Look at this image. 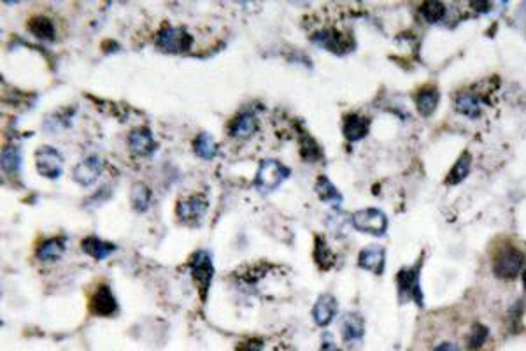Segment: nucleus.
I'll return each mask as SVG.
<instances>
[{
	"mask_svg": "<svg viewBox=\"0 0 526 351\" xmlns=\"http://www.w3.org/2000/svg\"><path fill=\"white\" fill-rule=\"evenodd\" d=\"M300 157L307 162H314L321 157V151L318 148L316 141L309 135H304L300 139Z\"/></svg>",
	"mask_w": 526,
	"mask_h": 351,
	"instance_id": "30",
	"label": "nucleus"
},
{
	"mask_svg": "<svg viewBox=\"0 0 526 351\" xmlns=\"http://www.w3.org/2000/svg\"><path fill=\"white\" fill-rule=\"evenodd\" d=\"M81 249H83L86 255L93 256L97 260H104L111 253L116 252L115 243H109V240H104L97 236H88L84 237L83 243H81Z\"/></svg>",
	"mask_w": 526,
	"mask_h": 351,
	"instance_id": "17",
	"label": "nucleus"
},
{
	"mask_svg": "<svg viewBox=\"0 0 526 351\" xmlns=\"http://www.w3.org/2000/svg\"><path fill=\"white\" fill-rule=\"evenodd\" d=\"M523 283H525V288H526V271H525V274H523Z\"/></svg>",
	"mask_w": 526,
	"mask_h": 351,
	"instance_id": "34",
	"label": "nucleus"
},
{
	"mask_svg": "<svg viewBox=\"0 0 526 351\" xmlns=\"http://www.w3.org/2000/svg\"><path fill=\"white\" fill-rule=\"evenodd\" d=\"M337 310H339V305H337L335 297L332 294L320 295L313 307V318L316 321V325L327 327V325L332 323L337 314Z\"/></svg>",
	"mask_w": 526,
	"mask_h": 351,
	"instance_id": "13",
	"label": "nucleus"
},
{
	"mask_svg": "<svg viewBox=\"0 0 526 351\" xmlns=\"http://www.w3.org/2000/svg\"><path fill=\"white\" fill-rule=\"evenodd\" d=\"M470 164H472V158H470V155H469V153H463L462 157H460V160H458L456 164L453 165L451 172H449V174H447L446 183L447 184L462 183V181L465 180L467 176H469Z\"/></svg>",
	"mask_w": 526,
	"mask_h": 351,
	"instance_id": "27",
	"label": "nucleus"
},
{
	"mask_svg": "<svg viewBox=\"0 0 526 351\" xmlns=\"http://www.w3.org/2000/svg\"><path fill=\"white\" fill-rule=\"evenodd\" d=\"M454 109L463 116L477 118V116L480 115L479 99L470 95V93H458V95L454 97Z\"/></svg>",
	"mask_w": 526,
	"mask_h": 351,
	"instance_id": "22",
	"label": "nucleus"
},
{
	"mask_svg": "<svg viewBox=\"0 0 526 351\" xmlns=\"http://www.w3.org/2000/svg\"><path fill=\"white\" fill-rule=\"evenodd\" d=\"M209 202L204 195H191L186 199H181L175 206V214L177 220L188 225H199L202 222V218L206 216Z\"/></svg>",
	"mask_w": 526,
	"mask_h": 351,
	"instance_id": "7",
	"label": "nucleus"
},
{
	"mask_svg": "<svg viewBox=\"0 0 526 351\" xmlns=\"http://www.w3.org/2000/svg\"><path fill=\"white\" fill-rule=\"evenodd\" d=\"M316 193L320 195V199L323 202L330 204V206H339L342 202V195L340 191L333 187V183L328 180L327 176H320L316 180Z\"/></svg>",
	"mask_w": 526,
	"mask_h": 351,
	"instance_id": "21",
	"label": "nucleus"
},
{
	"mask_svg": "<svg viewBox=\"0 0 526 351\" xmlns=\"http://www.w3.org/2000/svg\"><path fill=\"white\" fill-rule=\"evenodd\" d=\"M19 165H21V155H19L18 146H6L2 151V169L8 174H14L18 172Z\"/></svg>",
	"mask_w": 526,
	"mask_h": 351,
	"instance_id": "28",
	"label": "nucleus"
},
{
	"mask_svg": "<svg viewBox=\"0 0 526 351\" xmlns=\"http://www.w3.org/2000/svg\"><path fill=\"white\" fill-rule=\"evenodd\" d=\"M523 263H525V255L519 249L505 248L493 260V271L498 278L512 279L519 274Z\"/></svg>",
	"mask_w": 526,
	"mask_h": 351,
	"instance_id": "8",
	"label": "nucleus"
},
{
	"mask_svg": "<svg viewBox=\"0 0 526 351\" xmlns=\"http://www.w3.org/2000/svg\"><path fill=\"white\" fill-rule=\"evenodd\" d=\"M104 171V162L99 157H86L74 167L72 178L81 187H90L100 178Z\"/></svg>",
	"mask_w": 526,
	"mask_h": 351,
	"instance_id": "12",
	"label": "nucleus"
},
{
	"mask_svg": "<svg viewBox=\"0 0 526 351\" xmlns=\"http://www.w3.org/2000/svg\"><path fill=\"white\" fill-rule=\"evenodd\" d=\"M486 336H488V328L483 327V325H476L472 330V334H470V339H469V348L470 350H477V348H480L483 344H485L486 341Z\"/></svg>",
	"mask_w": 526,
	"mask_h": 351,
	"instance_id": "31",
	"label": "nucleus"
},
{
	"mask_svg": "<svg viewBox=\"0 0 526 351\" xmlns=\"http://www.w3.org/2000/svg\"><path fill=\"white\" fill-rule=\"evenodd\" d=\"M314 260L323 271H328L335 265V255H333L332 248L328 246L327 239L321 236L314 237Z\"/></svg>",
	"mask_w": 526,
	"mask_h": 351,
	"instance_id": "20",
	"label": "nucleus"
},
{
	"mask_svg": "<svg viewBox=\"0 0 526 351\" xmlns=\"http://www.w3.org/2000/svg\"><path fill=\"white\" fill-rule=\"evenodd\" d=\"M420 12L423 15V18L427 19L428 23H437V21H440V19L444 18V15H446V6H444L442 2L431 0V2H425V4L421 6Z\"/></svg>",
	"mask_w": 526,
	"mask_h": 351,
	"instance_id": "29",
	"label": "nucleus"
},
{
	"mask_svg": "<svg viewBox=\"0 0 526 351\" xmlns=\"http://www.w3.org/2000/svg\"><path fill=\"white\" fill-rule=\"evenodd\" d=\"M65 252V239L64 237H51V239L42 240L37 248V258L41 262H53L58 260Z\"/></svg>",
	"mask_w": 526,
	"mask_h": 351,
	"instance_id": "19",
	"label": "nucleus"
},
{
	"mask_svg": "<svg viewBox=\"0 0 526 351\" xmlns=\"http://www.w3.org/2000/svg\"><path fill=\"white\" fill-rule=\"evenodd\" d=\"M363 334H365V325L360 314L356 313H347L342 316V336L344 343L347 346H355L360 341L363 339Z\"/></svg>",
	"mask_w": 526,
	"mask_h": 351,
	"instance_id": "16",
	"label": "nucleus"
},
{
	"mask_svg": "<svg viewBox=\"0 0 526 351\" xmlns=\"http://www.w3.org/2000/svg\"><path fill=\"white\" fill-rule=\"evenodd\" d=\"M437 104H438V92L431 86L423 88V90L416 95V107H418V111H420L423 116H430L431 113L437 109Z\"/></svg>",
	"mask_w": 526,
	"mask_h": 351,
	"instance_id": "24",
	"label": "nucleus"
},
{
	"mask_svg": "<svg viewBox=\"0 0 526 351\" xmlns=\"http://www.w3.org/2000/svg\"><path fill=\"white\" fill-rule=\"evenodd\" d=\"M191 42H193V37H191L190 32L183 27H172V25H167V27L162 28L157 35V46L160 48L162 51H165V53H186L191 48Z\"/></svg>",
	"mask_w": 526,
	"mask_h": 351,
	"instance_id": "2",
	"label": "nucleus"
},
{
	"mask_svg": "<svg viewBox=\"0 0 526 351\" xmlns=\"http://www.w3.org/2000/svg\"><path fill=\"white\" fill-rule=\"evenodd\" d=\"M130 202H132V207L135 211L146 213L149 209V204H151V190H149L148 184L135 183L130 190Z\"/></svg>",
	"mask_w": 526,
	"mask_h": 351,
	"instance_id": "25",
	"label": "nucleus"
},
{
	"mask_svg": "<svg viewBox=\"0 0 526 351\" xmlns=\"http://www.w3.org/2000/svg\"><path fill=\"white\" fill-rule=\"evenodd\" d=\"M314 41V44L321 46L323 50L332 51L335 55H346L349 53L353 48H355V42L344 32L335 30V28H323V30H318L316 34H313L311 37Z\"/></svg>",
	"mask_w": 526,
	"mask_h": 351,
	"instance_id": "6",
	"label": "nucleus"
},
{
	"mask_svg": "<svg viewBox=\"0 0 526 351\" xmlns=\"http://www.w3.org/2000/svg\"><path fill=\"white\" fill-rule=\"evenodd\" d=\"M384 262H386V252L381 246H367L365 249H362L358 256V265L365 271L374 272V274H381L384 271Z\"/></svg>",
	"mask_w": 526,
	"mask_h": 351,
	"instance_id": "14",
	"label": "nucleus"
},
{
	"mask_svg": "<svg viewBox=\"0 0 526 351\" xmlns=\"http://www.w3.org/2000/svg\"><path fill=\"white\" fill-rule=\"evenodd\" d=\"M256 130H258V122H256V116L249 111L239 113L228 125L230 135L235 139L251 137Z\"/></svg>",
	"mask_w": 526,
	"mask_h": 351,
	"instance_id": "15",
	"label": "nucleus"
},
{
	"mask_svg": "<svg viewBox=\"0 0 526 351\" xmlns=\"http://www.w3.org/2000/svg\"><path fill=\"white\" fill-rule=\"evenodd\" d=\"M118 310L119 305L116 302V297L113 295L111 288L107 285H100L90 298V311L95 316H115Z\"/></svg>",
	"mask_w": 526,
	"mask_h": 351,
	"instance_id": "9",
	"label": "nucleus"
},
{
	"mask_svg": "<svg viewBox=\"0 0 526 351\" xmlns=\"http://www.w3.org/2000/svg\"><path fill=\"white\" fill-rule=\"evenodd\" d=\"M190 272L195 285L199 287L200 297H202V301H206L214 276V265L209 252H204V249L195 252V255L190 260Z\"/></svg>",
	"mask_w": 526,
	"mask_h": 351,
	"instance_id": "3",
	"label": "nucleus"
},
{
	"mask_svg": "<svg viewBox=\"0 0 526 351\" xmlns=\"http://www.w3.org/2000/svg\"><path fill=\"white\" fill-rule=\"evenodd\" d=\"M351 225L356 230L372 236H382L388 230V218L381 209L376 207H367V209L356 211L351 216Z\"/></svg>",
	"mask_w": 526,
	"mask_h": 351,
	"instance_id": "4",
	"label": "nucleus"
},
{
	"mask_svg": "<svg viewBox=\"0 0 526 351\" xmlns=\"http://www.w3.org/2000/svg\"><path fill=\"white\" fill-rule=\"evenodd\" d=\"M342 132L349 142L362 141L369 134V120L362 115H347L344 118Z\"/></svg>",
	"mask_w": 526,
	"mask_h": 351,
	"instance_id": "18",
	"label": "nucleus"
},
{
	"mask_svg": "<svg viewBox=\"0 0 526 351\" xmlns=\"http://www.w3.org/2000/svg\"><path fill=\"white\" fill-rule=\"evenodd\" d=\"M35 167H37L39 174L50 180H57L64 172V157L53 146H41L35 151Z\"/></svg>",
	"mask_w": 526,
	"mask_h": 351,
	"instance_id": "5",
	"label": "nucleus"
},
{
	"mask_svg": "<svg viewBox=\"0 0 526 351\" xmlns=\"http://www.w3.org/2000/svg\"><path fill=\"white\" fill-rule=\"evenodd\" d=\"M28 30L42 41H53L55 39V25L48 16H34L28 21Z\"/></svg>",
	"mask_w": 526,
	"mask_h": 351,
	"instance_id": "23",
	"label": "nucleus"
},
{
	"mask_svg": "<svg viewBox=\"0 0 526 351\" xmlns=\"http://www.w3.org/2000/svg\"><path fill=\"white\" fill-rule=\"evenodd\" d=\"M288 176H290V169L286 165H282L277 160H272V158H267V160L260 162L255 178V187L262 193H269V191L275 190L282 181L286 180Z\"/></svg>",
	"mask_w": 526,
	"mask_h": 351,
	"instance_id": "1",
	"label": "nucleus"
},
{
	"mask_svg": "<svg viewBox=\"0 0 526 351\" xmlns=\"http://www.w3.org/2000/svg\"><path fill=\"white\" fill-rule=\"evenodd\" d=\"M244 346H246V351H262L263 344H262V341H258V339H248L244 343Z\"/></svg>",
	"mask_w": 526,
	"mask_h": 351,
	"instance_id": "32",
	"label": "nucleus"
},
{
	"mask_svg": "<svg viewBox=\"0 0 526 351\" xmlns=\"http://www.w3.org/2000/svg\"><path fill=\"white\" fill-rule=\"evenodd\" d=\"M435 351H460V350H458L456 344L442 343V344H438V346L435 348Z\"/></svg>",
	"mask_w": 526,
	"mask_h": 351,
	"instance_id": "33",
	"label": "nucleus"
},
{
	"mask_svg": "<svg viewBox=\"0 0 526 351\" xmlns=\"http://www.w3.org/2000/svg\"><path fill=\"white\" fill-rule=\"evenodd\" d=\"M193 149L200 158H206V160L214 158L217 153L216 141H214L213 135L207 134V132H202V134L197 135V139H195L193 142Z\"/></svg>",
	"mask_w": 526,
	"mask_h": 351,
	"instance_id": "26",
	"label": "nucleus"
},
{
	"mask_svg": "<svg viewBox=\"0 0 526 351\" xmlns=\"http://www.w3.org/2000/svg\"><path fill=\"white\" fill-rule=\"evenodd\" d=\"M128 148L137 157H151L157 151V141L148 126H137L128 134Z\"/></svg>",
	"mask_w": 526,
	"mask_h": 351,
	"instance_id": "11",
	"label": "nucleus"
},
{
	"mask_svg": "<svg viewBox=\"0 0 526 351\" xmlns=\"http://www.w3.org/2000/svg\"><path fill=\"white\" fill-rule=\"evenodd\" d=\"M398 295L400 301H418L421 304V288H420V269H402L397 274Z\"/></svg>",
	"mask_w": 526,
	"mask_h": 351,
	"instance_id": "10",
	"label": "nucleus"
}]
</instances>
